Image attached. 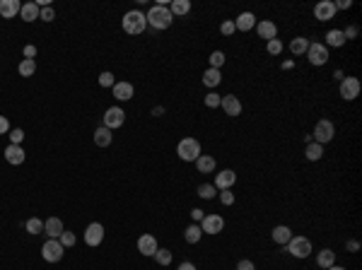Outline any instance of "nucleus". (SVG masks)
Segmentation results:
<instances>
[{"mask_svg": "<svg viewBox=\"0 0 362 270\" xmlns=\"http://www.w3.org/2000/svg\"><path fill=\"white\" fill-rule=\"evenodd\" d=\"M145 20H147V24L154 27V29H169L174 17H172V12H169L167 5H154L152 10L145 15Z\"/></svg>", "mask_w": 362, "mask_h": 270, "instance_id": "f257e3e1", "label": "nucleus"}, {"mask_svg": "<svg viewBox=\"0 0 362 270\" xmlns=\"http://www.w3.org/2000/svg\"><path fill=\"white\" fill-rule=\"evenodd\" d=\"M121 24H123V32L131 34V36H135V34H143L145 32L147 20H145V15L140 10H131V12H126V15H123Z\"/></svg>", "mask_w": 362, "mask_h": 270, "instance_id": "f03ea898", "label": "nucleus"}, {"mask_svg": "<svg viewBox=\"0 0 362 270\" xmlns=\"http://www.w3.org/2000/svg\"><path fill=\"white\" fill-rule=\"evenodd\" d=\"M176 154L184 159V162H196L198 157H200V142L196 138H184V140H179L176 145Z\"/></svg>", "mask_w": 362, "mask_h": 270, "instance_id": "7ed1b4c3", "label": "nucleus"}, {"mask_svg": "<svg viewBox=\"0 0 362 270\" xmlns=\"http://www.w3.org/2000/svg\"><path fill=\"white\" fill-rule=\"evenodd\" d=\"M333 138H336V126H333L329 119H321L317 126H314L312 140L319 142V145H326V142H331Z\"/></svg>", "mask_w": 362, "mask_h": 270, "instance_id": "20e7f679", "label": "nucleus"}, {"mask_svg": "<svg viewBox=\"0 0 362 270\" xmlns=\"http://www.w3.org/2000/svg\"><path fill=\"white\" fill-rule=\"evenodd\" d=\"M285 251L290 256H295V258H307L312 253V241L307 237H292L285 244Z\"/></svg>", "mask_w": 362, "mask_h": 270, "instance_id": "39448f33", "label": "nucleus"}, {"mask_svg": "<svg viewBox=\"0 0 362 270\" xmlns=\"http://www.w3.org/2000/svg\"><path fill=\"white\" fill-rule=\"evenodd\" d=\"M307 61L312 65H326L329 63V48L324 46V43H319V41H314V43H309L307 46Z\"/></svg>", "mask_w": 362, "mask_h": 270, "instance_id": "423d86ee", "label": "nucleus"}, {"mask_svg": "<svg viewBox=\"0 0 362 270\" xmlns=\"http://www.w3.org/2000/svg\"><path fill=\"white\" fill-rule=\"evenodd\" d=\"M360 80L357 77H343L340 80V97L345 99V101H355V99L360 97Z\"/></svg>", "mask_w": 362, "mask_h": 270, "instance_id": "0eeeda50", "label": "nucleus"}, {"mask_svg": "<svg viewBox=\"0 0 362 270\" xmlns=\"http://www.w3.org/2000/svg\"><path fill=\"white\" fill-rule=\"evenodd\" d=\"M63 253H66V249H63V244H61L58 239H48L44 246H41V256H44V260H48V263H58V260L63 258Z\"/></svg>", "mask_w": 362, "mask_h": 270, "instance_id": "6e6552de", "label": "nucleus"}, {"mask_svg": "<svg viewBox=\"0 0 362 270\" xmlns=\"http://www.w3.org/2000/svg\"><path fill=\"white\" fill-rule=\"evenodd\" d=\"M126 123V111L121 106H109L107 109V114H104V128L109 130H116L121 128Z\"/></svg>", "mask_w": 362, "mask_h": 270, "instance_id": "1a4fd4ad", "label": "nucleus"}, {"mask_svg": "<svg viewBox=\"0 0 362 270\" xmlns=\"http://www.w3.org/2000/svg\"><path fill=\"white\" fill-rule=\"evenodd\" d=\"M104 241V225H99V222H92V225H87V229H85V244L87 246H99Z\"/></svg>", "mask_w": 362, "mask_h": 270, "instance_id": "9d476101", "label": "nucleus"}, {"mask_svg": "<svg viewBox=\"0 0 362 270\" xmlns=\"http://www.w3.org/2000/svg\"><path fill=\"white\" fill-rule=\"evenodd\" d=\"M200 229H203V234H220L225 229V220L220 215H205L200 220Z\"/></svg>", "mask_w": 362, "mask_h": 270, "instance_id": "9b49d317", "label": "nucleus"}, {"mask_svg": "<svg viewBox=\"0 0 362 270\" xmlns=\"http://www.w3.org/2000/svg\"><path fill=\"white\" fill-rule=\"evenodd\" d=\"M237 184V174L232 172V169H225V172H218L215 174V188L218 191H232V186Z\"/></svg>", "mask_w": 362, "mask_h": 270, "instance_id": "f8f14e48", "label": "nucleus"}, {"mask_svg": "<svg viewBox=\"0 0 362 270\" xmlns=\"http://www.w3.org/2000/svg\"><path fill=\"white\" fill-rule=\"evenodd\" d=\"M314 17H317L319 22H329L336 17V5L331 3V0H321V3H317L314 5Z\"/></svg>", "mask_w": 362, "mask_h": 270, "instance_id": "ddd939ff", "label": "nucleus"}, {"mask_svg": "<svg viewBox=\"0 0 362 270\" xmlns=\"http://www.w3.org/2000/svg\"><path fill=\"white\" fill-rule=\"evenodd\" d=\"M220 106H222V111H225V116H230V119H237V116L241 114V101L234 97V94H227V97H222Z\"/></svg>", "mask_w": 362, "mask_h": 270, "instance_id": "4468645a", "label": "nucleus"}, {"mask_svg": "<svg viewBox=\"0 0 362 270\" xmlns=\"http://www.w3.org/2000/svg\"><path fill=\"white\" fill-rule=\"evenodd\" d=\"M256 34L261 39H266V41H271V39H278V27L271 20H261V22H256Z\"/></svg>", "mask_w": 362, "mask_h": 270, "instance_id": "2eb2a0df", "label": "nucleus"}, {"mask_svg": "<svg viewBox=\"0 0 362 270\" xmlns=\"http://www.w3.org/2000/svg\"><path fill=\"white\" fill-rule=\"evenodd\" d=\"M292 237H295V234H292V229L287 227V225H278V227L271 229V239H273L278 246H285Z\"/></svg>", "mask_w": 362, "mask_h": 270, "instance_id": "dca6fc26", "label": "nucleus"}, {"mask_svg": "<svg viewBox=\"0 0 362 270\" xmlns=\"http://www.w3.org/2000/svg\"><path fill=\"white\" fill-rule=\"evenodd\" d=\"M5 159L10 164H15V167H20L27 159V152L22 150V145H8L5 147Z\"/></svg>", "mask_w": 362, "mask_h": 270, "instance_id": "f3484780", "label": "nucleus"}, {"mask_svg": "<svg viewBox=\"0 0 362 270\" xmlns=\"http://www.w3.org/2000/svg\"><path fill=\"white\" fill-rule=\"evenodd\" d=\"M160 249L157 246V239L152 234H143V237L138 239V251L143 253V256H154V251Z\"/></svg>", "mask_w": 362, "mask_h": 270, "instance_id": "a211bd4d", "label": "nucleus"}, {"mask_svg": "<svg viewBox=\"0 0 362 270\" xmlns=\"http://www.w3.org/2000/svg\"><path fill=\"white\" fill-rule=\"evenodd\" d=\"M234 27H237V32H251L256 27V15L253 12H241L239 17L234 20Z\"/></svg>", "mask_w": 362, "mask_h": 270, "instance_id": "6ab92c4d", "label": "nucleus"}, {"mask_svg": "<svg viewBox=\"0 0 362 270\" xmlns=\"http://www.w3.org/2000/svg\"><path fill=\"white\" fill-rule=\"evenodd\" d=\"M44 232L48 234V239H58L63 232H66V227H63V222L58 220V217H48L44 222Z\"/></svg>", "mask_w": 362, "mask_h": 270, "instance_id": "aec40b11", "label": "nucleus"}, {"mask_svg": "<svg viewBox=\"0 0 362 270\" xmlns=\"http://www.w3.org/2000/svg\"><path fill=\"white\" fill-rule=\"evenodd\" d=\"M111 89H114V97L119 99V101H128V99H133V94H135V89H133L131 82H116Z\"/></svg>", "mask_w": 362, "mask_h": 270, "instance_id": "412c9836", "label": "nucleus"}, {"mask_svg": "<svg viewBox=\"0 0 362 270\" xmlns=\"http://www.w3.org/2000/svg\"><path fill=\"white\" fill-rule=\"evenodd\" d=\"M20 3L17 0H0V15L5 17V20H12V17H17L20 15Z\"/></svg>", "mask_w": 362, "mask_h": 270, "instance_id": "4be33fe9", "label": "nucleus"}, {"mask_svg": "<svg viewBox=\"0 0 362 270\" xmlns=\"http://www.w3.org/2000/svg\"><path fill=\"white\" fill-rule=\"evenodd\" d=\"M215 167H218V162H215V157H213V154H200V157L196 159L198 174H213L215 172Z\"/></svg>", "mask_w": 362, "mask_h": 270, "instance_id": "5701e85b", "label": "nucleus"}, {"mask_svg": "<svg viewBox=\"0 0 362 270\" xmlns=\"http://www.w3.org/2000/svg\"><path fill=\"white\" fill-rule=\"evenodd\" d=\"M324 39H326V43H324L326 48H340V46H345V36H343V29H331V32L326 34Z\"/></svg>", "mask_w": 362, "mask_h": 270, "instance_id": "b1692460", "label": "nucleus"}, {"mask_svg": "<svg viewBox=\"0 0 362 270\" xmlns=\"http://www.w3.org/2000/svg\"><path fill=\"white\" fill-rule=\"evenodd\" d=\"M39 5L36 3H24L22 8H20V17H22L24 22H36L39 20Z\"/></svg>", "mask_w": 362, "mask_h": 270, "instance_id": "393cba45", "label": "nucleus"}, {"mask_svg": "<svg viewBox=\"0 0 362 270\" xmlns=\"http://www.w3.org/2000/svg\"><path fill=\"white\" fill-rule=\"evenodd\" d=\"M317 265H319L321 270H326V268H331V265H336V251H331V249L319 251Z\"/></svg>", "mask_w": 362, "mask_h": 270, "instance_id": "a878e982", "label": "nucleus"}, {"mask_svg": "<svg viewBox=\"0 0 362 270\" xmlns=\"http://www.w3.org/2000/svg\"><path fill=\"white\" fill-rule=\"evenodd\" d=\"M111 140H114V135H111L109 128H104V126H101V128L94 130V145H97V147H109Z\"/></svg>", "mask_w": 362, "mask_h": 270, "instance_id": "bb28decb", "label": "nucleus"}, {"mask_svg": "<svg viewBox=\"0 0 362 270\" xmlns=\"http://www.w3.org/2000/svg\"><path fill=\"white\" fill-rule=\"evenodd\" d=\"M220 82H222V73H220V70H215V68H208V70L203 73V85H205V87L215 89Z\"/></svg>", "mask_w": 362, "mask_h": 270, "instance_id": "cd10ccee", "label": "nucleus"}, {"mask_svg": "<svg viewBox=\"0 0 362 270\" xmlns=\"http://www.w3.org/2000/svg\"><path fill=\"white\" fill-rule=\"evenodd\" d=\"M304 157H307L309 162H319L321 157H324V145H319V142H307V150H304Z\"/></svg>", "mask_w": 362, "mask_h": 270, "instance_id": "c85d7f7f", "label": "nucleus"}, {"mask_svg": "<svg viewBox=\"0 0 362 270\" xmlns=\"http://www.w3.org/2000/svg\"><path fill=\"white\" fill-rule=\"evenodd\" d=\"M307 46H309V39H304V36H295L292 41H290V51L295 56H304L307 53Z\"/></svg>", "mask_w": 362, "mask_h": 270, "instance_id": "c756f323", "label": "nucleus"}, {"mask_svg": "<svg viewBox=\"0 0 362 270\" xmlns=\"http://www.w3.org/2000/svg\"><path fill=\"white\" fill-rule=\"evenodd\" d=\"M188 10H191V3H188V0H172V5H169L172 17H176V15H188Z\"/></svg>", "mask_w": 362, "mask_h": 270, "instance_id": "7c9ffc66", "label": "nucleus"}, {"mask_svg": "<svg viewBox=\"0 0 362 270\" xmlns=\"http://www.w3.org/2000/svg\"><path fill=\"white\" fill-rule=\"evenodd\" d=\"M200 237H203V229H200V225H188L186 232H184V239H186L188 244H198V241H200Z\"/></svg>", "mask_w": 362, "mask_h": 270, "instance_id": "2f4dec72", "label": "nucleus"}, {"mask_svg": "<svg viewBox=\"0 0 362 270\" xmlns=\"http://www.w3.org/2000/svg\"><path fill=\"white\" fill-rule=\"evenodd\" d=\"M17 70H20V75L22 77H32L36 73V61H29V58H22L20 65H17Z\"/></svg>", "mask_w": 362, "mask_h": 270, "instance_id": "473e14b6", "label": "nucleus"}, {"mask_svg": "<svg viewBox=\"0 0 362 270\" xmlns=\"http://www.w3.org/2000/svg\"><path fill=\"white\" fill-rule=\"evenodd\" d=\"M215 193H218V188L213 184H200L198 186V195L203 198V200H213L215 198Z\"/></svg>", "mask_w": 362, "mask_h": 270, "instance_id": "72a5a7b5", "label": "nucleus"}, {"mask_svg": "<svg viewBox=\"0 0 362 270\" xmlns=\"http://www.w3.org/2000/svg\"><path fill=\"white\" fill-rule=\"evenodd\" d=\"M24 227H27L29 234H41V232H44V222H41L39 217H32V220H27V225H24Z\"/></svg>", "mask_w": 362, "mask_h": 270, "instance_id": "f704fd0d", "label": "nucleus"}, {"mask_svg": "<svg viewBox=\"0 0 362 270\" xmlns=\"http://www.w3.org/2000/svg\"><path fill=\"white\" fill-rule=\"evenodd\" d=\"M160 265H169L172 263V251H167V249H157L154 251V256H152Z\"/></svg>", "mask_w": 362, "mask_h": 270, "instance_id": "c9c22d12", "label": "nucleus"}, {"mask_svg": "<svg viewBox=\"0 0 362 270\" xmlns=\"http://www.w3.org/2000/svg\"><path fill=\"white\" fill-rule=\"evenodd\" d=\"M208 61H210V68H215V70H220V68L225 65V61H227V58H225V53H222V51H213Z\"/></svg>", "mask_w": 362, "mask_h": 270, "instance_id": "e433bc0d", "label": "nucleus"}, {"mask_svg": "<svg viewBox=\"0 0 362 270\" xmlns=\"http://www.w3.org/2000/svg\"><path fill=\"white\" fill-rule=\"evenodd\" d=\"M266 51L271 56H280L283 53V41L280 39H271V41H266Z\"/></svg>", "mask_w": 362, "mask_h": 270, "instance_id": "4c0bfd02", "label": "nucleus"}, {"mask_svg": "<svg viewBox=\"0 0 362 270\" xmlns=\"http://www.w3.org/2000/svg\"><path fill=\"white\" fill-rule=\"evenodd\" d=\"M99 85H101V87H114V85H116V77H114V73L104 70V73L99 75Z\"/></svg>", "mask_w": 362, "mask_h": 270, "instance_id": "58836bf2", "label": "nucleus"}, {"mask_svg": "<svg viewBox=\"0 0 362 270\" xmlns=\"http://www.w3.org/2000/svg\"><path fill=\"white\" fill-rule=\"evenodd\" d=\"M220 101H222V97H220L218 92H208V94H205V106L208 109H218Z\"/></svg>", "mask_w": 362, "mask_h": 270, "instance_id": "ea45409f", "label": "nucleus"}, {"mask_svg": "<svg viewBox=\"0 0 362 270\" xmlns=\"http://www.w3.org/2000/svg\"><path fill=\"white\" fill-rule=\"evenodd\" d=\"M54 17H56V10L51 8V5H46V8L39 10V20L41 22H54Z\"/></svg>", "mask_w": 362, "mask_h": 270, "instance_id": "a19ab883", "label": "nucleus"}, {"mask_svg": "<svg viewBox=\"0 0 362 270\" xmlns=\"http://www.w3.org/2000/svg\"><path fill=\"white\" fill-rule=\"evenodd\" d=\"M220 32H222V36H232V34L237 32V27H234V20H227L220 24Z\"/></svg>", "mask_w": 362, "mask_h": 270, "instance_id": "79ce46f5", "label": "nucleus"}, {"mask_svg": "<svg viewBox=\"0 0 362 270\" xmlns=\"http://www.w3.org/2000/svg\"><path fill=\"white\" fill-rule=\"evenodd\" d=\"M22 140H24V130L22 128L10 130V145H22Z\"/></svg>", "mask_w": 362, "mask_h": 270, "instance_id": "37998d69", "label": "nucleus"}, {"mask_svg": "<svg viewBox=\"0 0 362 270\" xmlns=\"http://www.w3.org/2000/svg\"><path fill=\"white\" fill-rule=\"evenodd\" d=\"M58 241L63 244V249H68V246H73V244H75V234H73V232H63V234L58 237Z\"/></svg>", "mask_w": 362, "mask_h": 270, "instance_id": "c03bdc74", "label": "nucleus"}, {"mask_svg": "<svg viewBox=\"0 0 362 270\" xmlns=\"http://www.w3.org/2000/svg\"><path fill=\"white\" fill-rule=\"evenodd\" d=\"M220 203L222 205H232L234 203V193L232 191H220Z\"/></svg>", "mask_w": 362, "mask_h": 270, "instance_id": "a18cd8bd", "label": "nucleus"}, {"mask_svg": "<svg viewBox=\"0 0 362 270\" xmlns=\"http://www.w3.org/2000/svg\"><path fill=\"white\" fill-rule=\"evenodd\" d=\"M237 270H256V265H253V260L241 258L239 263H237Z\"/></svg>", "mask_w": 362, "mask_h": 270, "instance_id": "49530a36", "label": "nucleus"}, {"mask_svg": "<svg viewBox=\"0 0 362 270\" xmlns=\"http://www.w3.org/2000/svg\"><path fill=\"white\" fill-rule=\"evenodd\" d=\"M345 249L350 251V253H357V251H360V241H355V239H348V241H345Z\"/></svg>", "mask_w": 362, "mask_h": 270, "instance_id": "de8ad7c7", "label": "nucleus"}, {"mask_svg": "<svg viewBox=\"0 0 362 270\" xmlns=\"http://www.w3.org/2000/svg\"><path fill=\"white\" fill-rule=\"evenodd\" d=\"M5 133H10V121L8 116H0V135H5Z\"/></svg>", "mask_w": 362, "mask_h": 270, "instance_id": "09e8293b", "label": "nucleus"}, {"mask_svg": "<svg viewBox=\"0 0 362 270\" xmlns=\"http://www.w3.org/2000/svg\"><path fill=\"white\" fill-rule=\"evenodd\" d=\"M343 36H345V41H348V39H355V36H357V27L352 24L348 29H343Z\"/></svg>", "mask_w": 362, "mask_h": 270, "instance_id": "8fccbe9b", "label": "nucleus"}, {"mask_svg": "<svg viewBox=\"0 0 362 270\" xmlns=\"http://www.w3.org/2000/svg\"><path fill=\"white\" fill-rule=\"evenodd\" d=\"M34 56H36V46H24V58H29V61H34Z\"/></svg>", "mask_w": 362, "mask_h": 270, "instance_id": "3c124183", "label": "nucleus"}, {"mask_svg": "<svg viewBox=\"0 0 362 270\" xmlns=\"http://www.w3.org/2000/svg\"><path fill=\"white\" fill-rule=\"evenodd\" d=\"M203 217H205V212H203V210H198V207H193V210H191V220H193V222H200Z\"/></svg>", "mask_w": 362, "mask_h": 270, "instance_id": "603ef678", "label": "nucleus"}, {"mask_svg": "<svg viewBox=\"0 0 362 270\" xmlns=\"http://www.w3.org/2000/svg\"><path fill=\"white\" fill-rule=\"evenodd\" d=\"M333 5H336V10H348L352 3H350V0H338V3H333Z\"/></svg>", "mask_w": 362, "mask_h": 270, "instance_id": "864d4df0", "label": "nucleus"}, {"mask_svg": "<svg viewBox=\"0 0 362 270\" xmlns=\"http://www.w3.org/2000/svg\"><path fill=\"white\" fill-rule=\"evenodd\" d=\"M176 270H196V265H193L191 260H184V263H181V265H179Z\"/></svg>", "mask_w": 362, "mask_h": 270, "instance_id": "5fc2aeb1", "label": "nucleus"}, {"mask_svg": "<svg viewBox=\"0 0 362 270\" xmlns=\"http://www.w3.org/2000/svg\"><path fill=\"white\" fill-rule=\"evenodd\" d=\"M162 114H165V109H162V106H154L152 109V116H162Z\"/></svg>", "mask_w": 362, "mask_h": 270, "instance_id": "6e6d98bb", "label": "nucleus"}, {"mask_svg": "<svg viewBox=\"0 0 362 270\" xmlns=\"http://www.w3.org/2000/svg\"><path fill=\"white\" fill-rule=\"evenodd\" d=\"M326 270H345V268H340V265H331V268H326Z\"/></svg>", "mask_w": 362, "mask_h": 270, "instance_id": "4d7b16f0", "label": "nucleus"}]
</instances>
